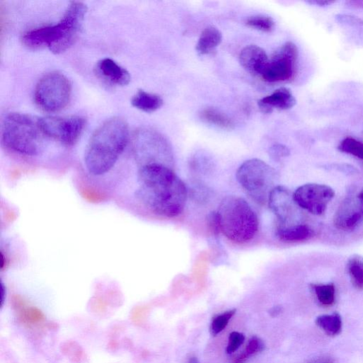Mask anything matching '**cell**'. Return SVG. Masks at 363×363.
Returning a JSON list of instances; mask_svg holds the SVG:
<instances>
[{"label":"cell","instance_id":"obj_23","mask_svg":"<svg viewBox=\"0 0 363 363\" xmlns=\"http://www.w3.org/2000/svg\"><path fill=\"white\" fill-rule=\"evenodd\" d=\"M312 287L319 303L324 307H331L336 301V288L334 284H317Z\"/></svg>","mask_w":363,"mask_h":363},{"label":"cell","instance_id":"obj_3","mask_svg":"<svg viewBox=\"0 0 363 363\" xmlns=\"http://www.w3.org/2000/svg\"><path fill=\"white\" fill-rule=\"evenodd\" d=\"M87 6L81 2H72L62 19L56 25L31 30L22 37L27 48L39 49L47 47L59 54L67 51L78 38L87 13Z\"/></svg>","mask_w":363,"mask_h":363},{"label":"cell","instance_id":"obj_21","mask_svg":"<svg viewBox=\"0 0 363 363\" xmlns=\"http://www.w3.org/2000/svg\"><path fill=\"white\" fill-rule=\"evenodd\" d=\"M317 326L329 336H336L341 333L343 322L338 313L319 316L316 319Z\"/></svg>","mask_w":363,"mask_h":363},{"label":"cell","instance_id":"obj_37","mask_svg":"<svg viewBox=\"0 0 363 363\" xmlns=\"http://www.w3.org/2000/svg\"><path fill=\"white\" fill-rule=\"evenodd\" d=\"M357 198L359 199L361 209L363 213V190L357 195Z\"/></svg>","mask_w":363,"mask_h":363},{"label":"cell","instance_id":"obj_16","mask_svg":"<svg viewBox=\"0 0 363 363\" xmlns=\"http://www.w3.org/2000/svg\"><path fill=\"white\" fill-rule=\"evenodd\" d=\"M260 110L263 114H270L274 109L287 110L296 105V99L292 92L286 88L276 90L258 102Z\"/></svg>","mask_w":363,"mask_h":363},{"label":"cell","instance_id":"obj_30","mask_svg":"<svg viewBox=\"0 0 363 363\" xmlns=\"http://www.w3.org/2000/svg\"><path fill=\"white\" fill-rule=\"evenodd\" d=\"M264 348L265 344L263 341L260 338L254 336L249 340L245 352L250 356L263 351Z\"/></svg>","mask_w":363,"mask_h":363},{"label":"cell","instance_id":"obj_14","mask_svg":"<svg viewBox=\"0 0 363 363\" xmlns=\"http://www.w3.org/2000/svg\"><path fill=\"white\" fill-rule=\"evenodd\" d=\"M95 72L100 79L111 86H126L131 81L129 72L110 58L98 61Z\"/></svg>","mask_w":363,"mask_h":363},{"label":"cell","instance_id":"obj_33","mask_svg":"<svg viewBox=\"0 0 363 363\" xmlns=\"http://www.w3.org/2000/svg\"><path fill=\"white\" fill-rule=\"evenodd\" d=\"M307 363H335L334 358L329 355H324L309 360Z\"/></svg>","mask_w":363,"mask_h":363},{"label":"cell","instance_id":"obj_38","mask_svg":"<svg viewBox=\"0 0 363 363\" xmlns=\"http://www.w3.org/2000/svg\"><path fill=\"white\" fill-rule=\"evenodd\" d=\"M188 363H199V361L196 357H192L190 359Z\"/></svg>","mask_w":363,"mask_h":363},{"label":"cell","instance_id":"obj_27","mask_svg":"<svg viewBox=\"0 0 363 363\" xmlns=\"http://www.w3.org/2000/svg\"><path fill=\"white\" fill-rule=\"evenodd\" d=\"M191 192L194 199L199 203L206 202L211 197L210 190L201 183L194 184Z\"/></svg>","mask_w":363,"mask_h":363},{"label":"cell","instance_id":"obj_9","mask_svg":"<svg viewBox=\"0 0 363 363\" xmlns=\"http://www.w3.org/2000/svg\"><path fill=\"white\" fill-rule=\"evenodd\" d=\"M298 59L297 46L288 41L276 50L269 59L261 78L265 82H285L294 78Z\"/></svg>","mask_w":363,"mask_h":363},{"label":"cell","instance_id":"obj_1","mask_svg":"<svg viewBox=\"0 0 363 363\" xmlns=\"http://www.w3.org/2000/svg\"><path fill=\"white\" fill-rule=\"evenodd\" d=\"M137 183L136 197L154 213L173 218L183 211L188 192L173 169L161 165L139 167Z\"/></svg>","mask_w":363,"mask_h":363},{"label":"cell","instance_id":"obj_4","mask_svg":"<svg viewBox=\"0 0 363 363\" xmlns=\"http://www.w3.org/2000/svg\"><path fill=\"white\" fill-rule=\"evenodd\" d=\"M46 138L40 118L11 113L4 121L3 143L13 152L27 157L37 156L44 150Z\"/></svg>","mask_w":363,"mask_h":363},{"label":"cell","instance_id":"obj_17","mask_svg":"<svg viewBox=\"0 0 363 363\" xmlns=\"http://www.w3.org/2000/svg\"><path fill=\"white\" fill-rule=\"evenodd\" d=\"M315 235L312 228L307 225L279 226L276 230L277 237L284 243L307 242Z\"/></svg>","mask_w":363,"mask_h":363},{"label":"cell","instance_id":"obj_19","mask_svg":"<svg viewBox=\"0 0 363 363\" xmlns=\"http://www.w3.org/2000/svg\"><path fill=\"white\" fill-rule=\"evenodd\" d=\"M131 105L139 110L152 113L157 111L163 106L164 100L158 95L140 90L133 97Z\"/></svg>","mask_w":363,"mask_h":363},{"label":"cell","instance_id":"obj_20","mask_svg":"<svg viewBox=\"0 0 363 363\" xmlns=\"http://www.w3.org/2000/svg\"><path fill=\"white\" fill-rule=\"evenodd\" d=\"M201 119L208 124L223 129L232 130L235 124L233 120L225 114L213 108H206L202 111Z\"/></svg>","mask_w":363,"mask_h":363},{"label":"cell","instance_id":"obj_22","mask_svg":"<svg viewBox=\"0 0 363 363\" xmlns=\"http://www.w3.org/2000/svg\"><path fill=\"white\" fill-rule=\"evenodd\" d=\"M347 270L353 286L359 289H363V257L359 255H352L348 261Z\"/></svg>","mask_w":363,"mask_h":363},{"label":"cell","instance_id":"obj_28","mask_svg":"<svg viewBox=\"0 0 363 363\" xmlns=\"http://www.w3.org/2000/svg\"><path fill=\"white\" fill-rule=\"evenodd\" d=\"M207 226L211 232L218 236L221 231L220 220L217 211L210 212L206 217Z\"/></svg>","mask_w":363,"mask_h":363},{"label":"cell","instance_id":"obj_29","mask_svg":"<svg viewBox=\"0 0 363 363\" xmlns=\"http://www.w3.org/2000/svg\"><path fill=\"white\" fill-rule=\"evenodd\" d=\"M245 337L242 334L239 332H232L229 338V343L227 348V352L229 354L237 351L244 343Z\"/></svg>","mask_w":363,"mask_h":363},{"label":"cell","instance_id":"obj_13","mask_svg":"<svg viewBox=\"0 0 363 363\" xmlns=\"http://www.w3.org/2000/svg\"><path fill=\"white\" fill-rule=\"evenodd\" d=\"M363 213L357 197L348 198L340 206L334 216V225L346 231L355 228L362 220Z\"/></svg>","mask_w":363,"mask_h":363},{"label":"cell","instance_id":"obj_5","mask_svg":"<svg viewBox=\"0 0 363 363\" xmlns=\"http://www.w3.org/2000/svg\"><path fill=\"white\" fill-rule=\"evenodd\" d=\"M221 231L230 240L244 244L256 235L258 218L251 205L238 196H228L221 202L219 210Z\"/></svg>","mask_w":363,"mask_h":363},{"label":"cell","instance_id":"obj_34","mask_svg":"<svg viewBox=\"0 0 363 363\" xmlns=\"http://www.w3.org/2000/svg\"><path fill=\"white\" fill-rule=\"evenodd\" d=\"M249 355L246 352H243L238 355L232 362V363H245Z\"/></svg>","mask_w":363,"mask_h":363},{"label":"cell","instance_id":"obj_2","mask_svg":"<svg viewBox=\"0 0 363 363\" xmlns=\"http://www.w3.org/2000/svg\"><path fill=\"white\" fill-rule=\"evenodd\" d=\"M129 138L127 123L119 117L105 121L91 137L85 153V164L95 176L109 173L124 152Z\"/></svg>","mask_w":363,"mask_h":363},{"label":"cell","instance_id":"obj_11","mask_svg":"<svg viewBox=\"0 0 363 363\" xmlns=\"http://www.w3.org/2000/svg\"><path fill=\"white\" fill-rule=\"evenodd\" d=\"M334 197V190L331 187L317 183L302 185L293 194L298 206L316 216L325 213Z\"/></svg>","mask_w":363,"mask_h":363},{"label":"cell","instance_id":"obj_32","mask_svg":"<svg viewBox=\"0 0 363 363\" xmlns=\"http://www.w3.org/2000/svg\"><path fill=\"white\" fill-rule=\"evenodd\" d=\"M22 317L26 322L31 324L37 323L44 319L43 314L34 308L26 310Z\"/></svg>","mask_w":363,"mask_h":363},{"label":"cell","instance_id":"obj_26","mask_svg":"<svg viewBox=\"0 0 363 363\" xmlns=\"http://www.w3.org/2000/svg\"><path fill=\"white\" fill-rule=\"evenodd\" d=\"M235 313L236 310H233L216 317L210 326L211 335L216 336L221 333L227 327Z\"/></svg>","mask_w":363,"mask_h":363},{"label":"cell","instance_id":"obj_18","mask_svg":"<svg viewBox=\"0 0 363 363\" xmlns=\"http://www.w3.org/2000/svg\"><path fill=\"white\" fill-rule=\"evenodd\" d=\"M222 32L216 27H209L202 32L196 50L201 55L211 54L215 51L216 48L222 43Z\"/></svg>","mask_w":363,"mask_h":363},{"label":"cell","instance_id":"obj_35","mask_svg":"<svg viewBox=\"0 0 363 363\" xmlns=\"http://www.w3.org/2000/svg\"><path fill=\"white\" fill-rule=\"evenodd\" d=\"M282 312V308L280 307H275L270 310V314L272 317H275L278 316Z\"/></svg>","mask_w":363,"mask_h":363},{"label":"cell","instance_id":"obj_25","mask_svg":"<svg viewBox=\"0 0 363 363\" xmlns=\"http://www.w3.org/2000/svg\"><path fill=\"white\" fill-rule=\"evenodd\" d=\"M246 23L248 27L263 32H271L275 25L271 18L263 15L251 17Z\"/></svg>","mask_w":363,"mask_h":363},{"label":"cell","instance_id":"obj_7","mask_svg":"<svg viewBox=\"0 0 363 363\" xmlns=\"http://www.w3.org/2000/svg\"><path fill=\"white\" fill-rule=\"evenodd\" d=\"M134 154L139 167L161 165L173 169L174 157L166 139L156 131L141 130L134 138Z\"/></svg>","mask_w":363,"mask_h":363},{"label":"cell","instance_id":"obj_10","mask_svg":"<svg viewBox=\"0 0 363 363\" xmlns=\"http://www.w3.org/2000/svg\"><path fill=\"white\" fill-rule=\"evenodd\" d=\"M42 129L47 138H53L67 147L74 146L86 126L84 118L79 116L40 118Z\"/></svg>","mask_w":363,"mask_h":363},{"label":"cell","instance_id":"obj_12","mask_svg":"<svg viewBox=\"0 0 363 363\" xmlns=\"http://www.w3.org/2000/svg\"><path fill=\"white\" fill-rule=\"evenodd\" d=\"M268 205L279 220L281 226H288L295 215L293 195L283 186H277L272 191Z\"/></svg>","mask_w":363,"mask_h":363},{"label":"cell","instance_id":"obj_31","mask_svg":"<svg viewBox=\"0 0 363 363\" xmlns=\"http://www.w3.org/2000/svg\"><path fill=\"white\" fill-rule=\"evenodd\" d=\"M269 154L273 160L278 161L281 159L289 156V151L283 145L276 144L270 148Z\"/></svg>","mask_w":363,"mask_h":363},{"label":"cell","instance_id":"obj_24","mask_svg":"<svg viewBox=\"0 0 363 363\" xmlns=\"http://www.w3.org/2000/svg\"><path fill=\"white\" fill-rule=\"evenodd\" d=\"M340 152L363 161V143L352 137H346L339 144Z\"/></svg>","mask_w":363,"mask_h":363},{"label":"cell","instance_id":"obj_6","mask_svg":"<svg viewBox=\"0 0 363 363\" xmlns=\"http://www.w3.org/2000/svg\"><path fill=\"white\" fill-rule=\"evenodd\" d=\"M237 179L252 199L263 205L268 202L272 191L277 187L278 176L265 162L251 159L239 168Z\"/></svg>","mask_w":363,"mask_h":363},{"label":"cell","instance_id":"obj_36","mask_svg":"<svg viewBox=\"0 0 363 363\" xmlns=\"http://www.w3.org/2000/svg\"><path fill=\"white\" fill-rule=\"evenodd\" d=\"M311 4H315L317 6H326L332 4L333 3L328 2V1H317V0H316V1H312V2H311Z\"/></svg>","mask_w":363,"mask_h":363},{"label":"cell","instance_id":"obj_15","mask_svg":"<svg viewBox=\"0 0 363 363\" xmlns=\"http://www.w3.org/2000/svg\"><path fill=\"white\" fill-rule=\"evenodd\" d=\"M269 59L265 50L256 45L245 47L239 55L242 67L251 74L260 77L268 65Z\"/></svg>","mask_w":363,"mask_h":363},{"label":"cell","instance_id":"obj_8","mask_svg":"<svg viewBox=\"0 0 363 363\" xmlns=\"http://www.w3.org/2000/svg\"><path fill=\"white\" fill-rule=\"evenodd\" d=\"M72 86L66 77L58 72H51L43 77L34 91L37 105L48 112H58L70 102Z\"/></svg>","mask_w":363,"mask_h":363}]
</instances>
